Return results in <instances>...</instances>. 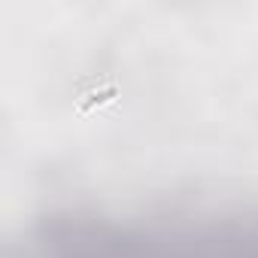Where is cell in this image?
<instances>
[{"label": "cell", "mask_w": 258, "mask_h": 258, "mask_svg": "<svg viewBox=\"0 0 258 258\" xmlns=\"http://www.w3.org/2000/svg\"><path fill=\"white\" fill-rule=\"evenodd\" d=\"M118 97V88H115V82L112 79H91L88 85H82L79 88V94H76V109L85 115V112H91V109H100L103 103H112Z\"/></svg>", "instance_id": "cell-1"}]
</instances>
